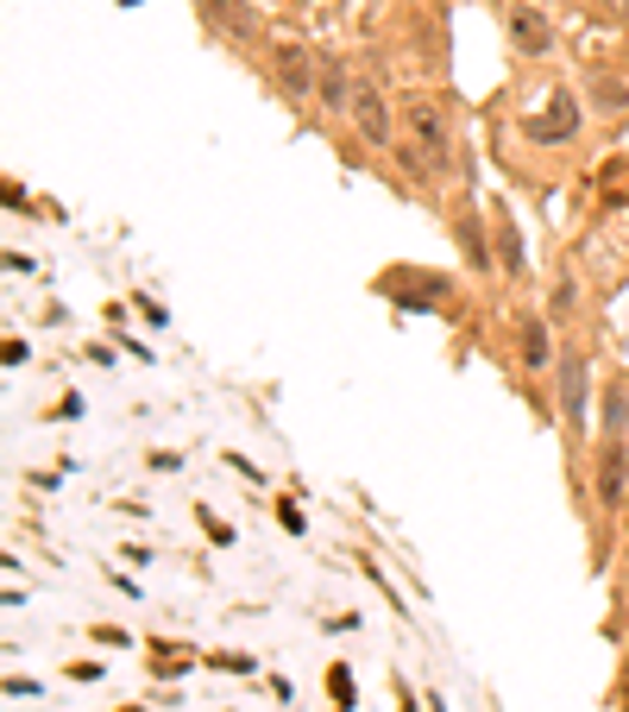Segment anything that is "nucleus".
<instances>
[{"instance_id": "7", "label": "nucleus", "mask_w": 629, "mask_h": 712, "mask_svg": "<svg viewBox=\"0 0 629 712\" xmlns=\"http://www.w3.org/2000/svg\"><path fill=\"white\" fill-rule=\"evenodd\" d=\"M566 133H579V101L573 95H554V108L529 120V139H566Z\"/></svg>"}, {"instance_id": "1", "label": "nucleus", "mask_w": 629, "mask_h": 712, "mask_svg": "<svg viewBox=\"0 0 629 712\" xmlns=\"http://www.w3.org/2000/svg\"><path fill=\"white\" fill-rule=\"evenodd\" d=\"M403 133H410V145L429 158V171L441 177L447 171V114H441V101H429V95L403 101Z\"/></svg>"}, {"instance_id": "9", "label": "nucleus", "mask_w": 629, "mask_h": 712, "mask_svg": "<svg viewBox=\"0 0 629 712\" xmlns=\"http://www.w3.org/2000/svg\"><path fill=\"white\" fill-rule=\"evenodd\" d=\"M315 95H322L327 114L353 108V83H347V64H340V57H322V83H315Z\"/></svg>"}, {"instance_id": "13", "label": "nucleus", "mask_w": 629, "mask_h": 712, "mask_svg": "<svg viewBox=\"0 0 629 712\" xmlns=\"http://www.w3.org/2000/svg\"><path fill=\"white\" fill-rule=\"evenodd\" d=\"M629 429V385H610L605 398V435H623Z\"/></svg>"}, {"instance_id": "10", "label": "nucleus", "mask_w": 629, "mask_h": 712, "mask_svg": "<svg viewBox=\"0 0 629 712\" xmlns=\"http://www.w3.org/2000/svg\"><path fill=\"white\" fill-rule=\"evenodd\" d=\"M586 95H592L605 114H623V108H629V83H623V76H610V69L586 76Z\"/></svg>"}, {"instance_id": "2", "label": "nucleus", "mask_w": 629, "mask_h": 712, "mask_svg": "<svg viewBox=\"0 0 629 712\" xmlns=\"http://www.w3.org/2000/svg\"><path fill=\"white\" fill-rule=\"evenodd\" d=\"M347 114H353V127H359V139H366L371 152H391L397 120H391V101H384V89H378V83H359Z\"/></svg>"}, {"instance_id": "12", "label": "nucleus", "mask_w": 629, "mask_h": 712, "mask_svg": "<svg viewBox=\"0 0 629 712\" xmlns=\"http://www.w3.org/2000/svg\"><path fill=\"white\" fill-rule=\"evenodd\" d=\"M498 252H503L498 259L503 271H522V234H517V222H510L503 208H498Z\"/></svg>"}, {"instance_id": "8", "label": "nucleus", "mask_w": 629, "mask_h": 712, "mask_svg": "<svg viewBox=\"0 0 629 712\" xmlns=\"http://www.w3.org/2000/svg\"><path fill=\"white\" fill-rule=\"evenodd\" d=\"M202 13H208L220 32H234V39H252V32H259V13H252L246 0H202Z\"/></svg>"}, {"instance_id": "6", "label": "nucleus", "mask_w": 629, "mask_h": 712, "mask_svg": "<svg viewBox=\"0 0 629 712\" xmlns=\"http://www.w3.org/2000/svg\"><path fill=\"white\" fill-rule=\"evenodd\" d=\"M623 473H629V447H623V435H605V454H598V498H605L610 511L623 505Z\"/></svg>"}, {"instance_id": "4", "label": "nucleus", "mask_w": 629, "mask_h": 712, "mask_svg": "<svg viewBox=\"0 0 629 712\" xmlns=\"http://www.w3.org/2000/svg\"><path fill=\"white\" fill-rule=\"evenodd\" d=\"M271 69L290 101H315V83H322V57H308L303 45H278L271 51Z\"/></svg>"}, {"instance_id": "3", "label": "nucleus", "mask_w": 629, "mask_h": 712, "mask_svg": "<svg viewBox=\"0 0 629 712\" xmlns=\"http://www.w3.org/2000/svg\"><path fill=\"white\" fill-rule=\"evenodd\" d=\"M503 32H510V45H517L522 57H547V51H554V25H547L529 0H503Z\"/></svg>"}, {"instance_id": "14", "label": "nucleus", "mask_w": 629, "mask_h": 712, "mask_svg": "<svg viewBox=\"0 0 629 712\" xmlns=\"http://www.w3.org/2000/svg\"><path fill=\"white\" fill-rule=\"evenodd\" d=\"M120 7H132V0H120Z\"/></svg>"}, {"instance_id": "11", "label": "nucleus", "mask_w": 629, "mask_h": 712, "mask_svg": "<svg viewBox=\"0 0 629 712\" xmlns=\"http://www.w3.org/2000/svg\"><path fill=\"white\" fill-rule=\"evenodd\" d=\"M522 366H529V373H547V366H554V347H547V322H522Z\"/></svg>"}, {"instance_id": "5", "label": "nucleus", "mask_w": 629, "mask_h": 712, "mask_svg": "<svg viewBox=\"0 0 629 712\" xmlns=\"http://www.w3.org/2000/svg\"><path fill=\"white\" fill-rule=\"evenodd\" d=\"M561 423L566 429L586 423V354L579 347H566V359H561Z\"/></svg>"}]
</instances>
